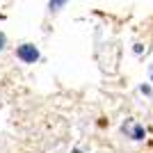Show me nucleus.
Returning a JSON list of instances; mask_svg holds the SVG:
<instances>
[{"label": "nucleus", "mask_w": 153, "mask_h": 153, "mask_svg": "<svg viewBox=\"0 0 153 153\" xmlns=\"http://www.w3.org/2000/svg\"><path fill=\"white\" fill-rule=\"evenodd\" d=\"M133 137H135V140H142V137H144V130H142V128L137 126V128L133 130Z\"/></svg>", "instance_id": "nucleus-3"}, {"label": "nucleus", "mask_w": 153, "mask_h": 153, "mask_svg": "<svg viewBox=\"0 0 153 153\" xmlns=\"http://www.w3.org/2000/svg\"><path fill=\"white\" fill-rule=\"evenodd\" d=\"M64 2H66V0H51V5H48V7H51V12H57V9L64 7Z\"/></svg>", "instance_id": "nucleus-2"}, {"label": "nucleus", "mask_w": 153, "mask_h": 153, "mask_svg": "<svg viewBox=\"0 0 153 153\" xmlns=\"http://www.w3.org/2000/svg\"><path fill=\"white\" fill-rule=\"evenodd\" d=\"M2 48H5V34L0 32V51H2Z\"/></svg>", "instance_id": "nucleus-4"}, {"label": "nucleus", "mask_w": 153, "mask_h": 153, "mask_svg": "<svg viewBox=\"0 0 153 153\" xmlns=\"http://www.w3.org/2000/svg\"><path fill=\"white\" fill-rule=\"evenodd\" d=\"M16 55H19V59H23L25 64H34V62L39 59V51H37V46H32V44H23V46H19Z\"/></svg>", "instance_id": "nucleus-1"}]
</instances>
